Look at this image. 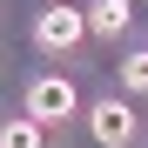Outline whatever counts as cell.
Returning <instances> with one entry per match:
<instances>
[{"instance_id": "6da1fadb", "label": "cell", "mask_w": 148, "mask_h": 148, "mask_svg": "<svg viewBox=\"0 0 148 148\" xmlns=\"http://www.w3.org/2000/svg\"><path fill=\"white\" fill-rule=\"evenodd\" d=\"M74 108H81V94H74V81H61V74H40V81L27 88V114L40 121V128H54V121H67Z\"/></svg>"}, {"instance_id": "7a4b0ae2", "label": "cell", "mask_w": 148, "mask_h": 148, "mask_svg": "<svg viewBox=\"0 0 148 148\" xmlns=\"http://www.w3.org/2000/svg\"><path fill=\"white\" fill-rule=\"evenodd\" d=\"M81 34H88V14H81V7H61V0L40 7V20H34V40L47 47V54H67Z\"/></svg>"}, {"instance_id": "3957f363", "label": "cell", "mask_w": 148, "mask_h": 148, "mask_svg": "<svg viewBox=\"0 0 148 148\" xmlns=\"http://www.w3.org/2000/svg\"><path fill=\"white\" fill-rule=\"evenodd\" d=\"M88 135L101 141V148H128V141H135V108L114 101V94L94 101V108H88Z\"/></svg>"}, {"instance_id": "277c9868", "label": "cell", "mask_w": 148, "mask_h": 148, "mask_svg": "<svg viewBox=\"0 0 148 148\" xmlns=\"http://www.w3.org/2000/svg\"><path fill=\"white\" fill-rule=\"evenodd\" d=\"M88 34H101V40H114V34H128V20H135V7L128 0H88Z\"/></svg>"}, {"instance_id": "5b68a950", "label": "cell", "mask_w": 148, "mask_h": 148, "mask_svg": "<svg viewBox=\"0 0 148 148\" xmlns=\"http://www.w3.org/2000/svg\"><path fill=\"white\" fill-rule=\"evenodd\" d=\"M0 148H40V121H34V114L7 121V128H0Z\"/></svg>"}, {"instance_id": "8992f818", "label": "cell", "mask_w": 148, "mask_h": 148, "mask_svg": "<svg viewBox=\"0 0 148 148\" xmlns=\"http://www.w3.org/2000/svg\"><path fill=\"white\" fill-rule=\"evenodd\" d=\"M121 88H128V94H148V54H128V61H121Z\"/></svg>"}]
</instances>
